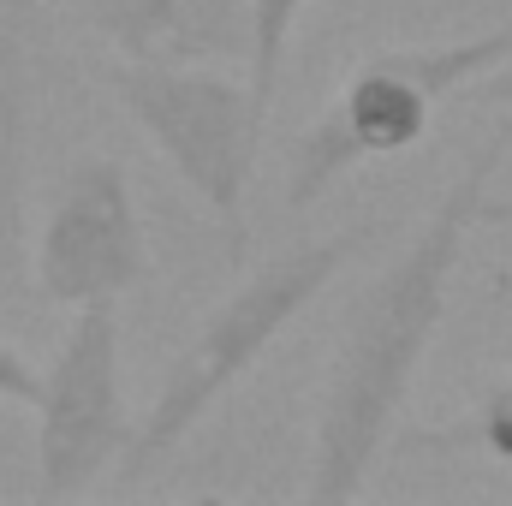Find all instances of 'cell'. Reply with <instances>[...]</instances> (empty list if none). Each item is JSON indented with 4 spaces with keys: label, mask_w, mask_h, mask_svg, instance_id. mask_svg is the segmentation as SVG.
<instances>
[{
    "label": "cell",
    "mask_w": 512,
    "mask_h": 506,
    "mask_svg": "<svg viewBox=\"0 0 512 506\" xmlns=\"http://www.w3.org/2000/svg\"><path fill=\"white\" fill-rule=\"evenodd\" d=\"M512 155V114L489 131L471 161L447 179V191L429 203V215L411 227V239L387 256L352 298L328 376L316 393L310 453H304V501H358L382 465L387 441L411 405V387L429 364V346L447 322L453 274L465 262L471 233L495 215L489 191Z\"/></svg>",
    "instance_id": "1"
},
{
    "label": "cell",
    "mask_w": 512,
    "mask_h": 506,
    "mask_svg": "<svg viewBox=\"0 0 512 506\" xmlns=\"http://www.w3.org/2000/svg\"><path fill=\"white\" fill-rule=\"evenodd\" d=\"M370 239H376V221H352V227H334V233L286 245L280 256L256 262L239 286H227L197 316V328L179 340V352L167 358L149 405L137 411L131 447L120 459V483L126 489L149 483L233 399V387H245V376L268 358V346L340 280V268H352L364 256Z\"/></svg>",
    "instance_id": "2"
},
{
    "label": "cell",
    "mask_w": 512,
    "mask_h": 506,
    "mask_svg": "<svg viewBox=\"0 0 512 506\" xmlns=\"http://www.w3.org/2000/svg\"><path fill=\"white\" fill-rule=\"evenodd\" d=\"M507 60H512V24L453 36V42H405V48L364 54L340 78V90L322 102V114L292 137L286 173H280V209L304 215L346 173H358L370 161L411 155L429 137L441 102L465 96L477 78H489Z\"/></svg>",
    "instance_id": "3"
},
{
    "label": "cell",
    "mask_w": 512,
    "mask_h": 506,
    "mask_svg": "<svg viewBox=\"0 0 512 506\" xmlns=\"http://www.w3.org/2000/svg\"><path fill=\"white\" fill-rule=\"evenodd\" d=\"M131 126L167 161V173L203 203L221 227L227 251H245V203H251L256 155L268 137V102L256 96L251 72L227 66H137L114 60L108 72Z\"/></svg>",
    "instance_id": "4"
},
{
    "label": "cell",
    "mask_w": 512,
    "mask_h": 506,
    "mask_svg": "<svg viewBox=\"0 0 512 506\" xmlns=\"http://www.w3.org/2000/svg\"><path fill=\"white\" fill-rule=\"evenodd\" d=\"M30 411H36V489L48 501L90 495L108 471H120L137 429L126 405L120 304L72 310Z\"/></svg>",
    "instance_id": "5"
},
{
    "label": "cell",
    "mask_w": 512,
    "mask_h": 506,
    "mask_svg": "<svg viewBox=\"0 0 512 506\" xmlns=\"http://www.w3.org/2000/svg\"><path fill=\"white\" fill-rule=\"evenodd\" d=\"M149 280V239L126 161L78 155L54 173L36 233H30V286L42 304L84 310L120 304Z\"/></svg>",
    "instance_id": "6"
},
{
    "label": "cell",
    "mask_w": 512,
    "mask_h": 506,
    "mask_svg": "<svg viewBox=\"0 0 512 506\" xmlns=\"http://www.w3.org/2000/svg\"><path fill=\"white\" fill-rule=\"evenodd\" d=\"M90 30L137 66H245L251 0H78Z\"/></svg>",
    "instance_id": "7"
},
{
    "label": "cell",
    "mask_w": 512,
    "mask_h": 506,
    "mask_svg": "<svg viewBox=\"0 0 512 506\" xmlns=\"http://www.w3.org/2000/svg\"><path fill=\"white\" fill-rule=\"evenodd\" d=\"M42 90H48V12L42 0H0V256H12L24 239Z\"/></svg>",
    "instance_id": "8"
},
{
    "label": "cell",
    "mask_w": 512,
    "mask_h": 506,
    "mask_svg": "<svg viewBox=\"0 0 512 506\" xmlns=\"http://www.w3.org/2000/svg\"><path fill=\"white\" fill-rule=\"evenodd\" d=\"M405 447L411 453H471V459H489V465H512V376L483 387L453 423L405 435Z\"/></svg>",
    "instance_id": "9"
},
{
    "label": "cell",
    "mask_w": 512,
    "mask_h": 506,
    "mask_svg": "<svg viewBox=\"0 0 512 506\" xmlns=\"http://www.w3.org/2000/svg\"><path fill=\"white\" fill-rule=\"evenodd\" d=\"M316 0H251V60H245V72H251L256 96L274 108V96H280V72H286V48H292V30H298V18L310 12Z\"/></svg>",
    "instance_id": "10"
},
{
    "label": "cell",
    "mask_w": 512,
    "mask_h": 506,
    "mask_svg": "<svg viewBox=\"0 0 512 506\" xmlns=\"http://www.w3.org/2000/svg\"><path fill=\"white\" fill-rule=\"evenodd\" d=\"M36 393H42V370L0 334V405H36Z\"/></svg>",
    "instance_id": "11"
},
{
    "label": "cell",
    "mask_w": 512,
    "mask_h": 506,
    "mask_svg": "<svg viewBox=\"0 0 512 506\" xmlns=\"http://www.w3.org/2000/svg\"><path fill=\"white\" fill-rule=\"evenodd\" d=\"M465 96H471L477 108H501V114H512V60H507V66H495L489 78H477Z\"/></svg>",
    "instance_id": "12"
}]
</instances>
